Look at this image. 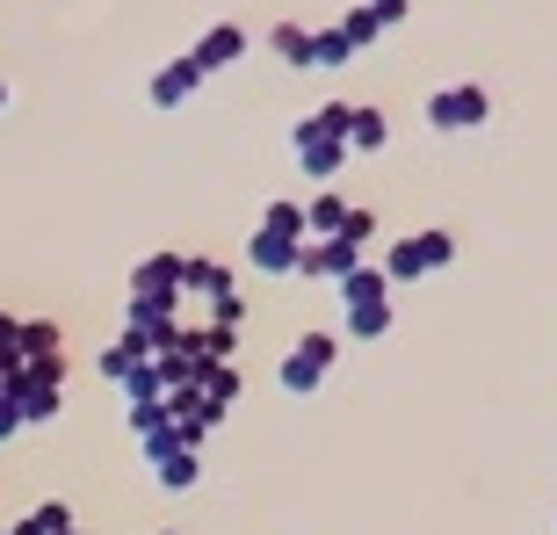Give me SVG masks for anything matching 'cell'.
Wrapping results in <instances>:
<instances>
[{"mask_svg": "<svg viewBox=\"0 0 557 535\" xmlns=\"http://www.w3.org/2000/svg\"><path fill=\"white\" fill-rule=\"evenodd\" d=\"M0 109H8V87H0Z\"/></svg>", "mask_w": 557, "mask_h": 535, "instance_id": "obj_33", "label": "cell"}, {"mask_svg": "<svg viewBox=\"0 0 557 535\" xmlns=\"http://www.w3.org/2000/svg\"><path fill=\"white\" fill-rule=\"evenodd\" d=\"M376 268H384V283H420V275H428V261H420V239H392Z\"/></svg>", "mask_w": 557, "mask_h": 535, "instance_id": "obj_19", "label": "cell"}, {"mask_svg": "<svg viewBox=\"0 0 557 535\" xmlns=\"http://www.w3.org/2000/svg\"><path fill=\"white\" fill-rule=\"evenodd\" d=\"M247 59V29H239V22H218V29H203V37L188 43V65H196V73H225V65H239Z\"/></svg>", "mask_w": 557, "mask_h": 535, "instance_id": "obj_8", "label": "cell"}, {"mask_svg": "<svg viewBox=\"0 0 557 535\" xmlns=\"http://www.w3.org/2000/svg\"><path fill=\"white\" fill-rule=\"evenodd\" d=\"M289 152H297V174H311V182L326 188L348 166V102H326V109H311V116H297Z\"/></svg>", "mask_w": 557, "mask_h": 535, "instance_id": "obj_1", "label": "cell"}, {"mask_svg": "<svg viewBox=\"0 0 557 535\" xmlns=\"http://www.w3.org/2000/svg\"><path fill=\"white\" fill-rule=\"evenodd\" d=\"M29 354H65L59 319H22V362H29Z\"/></svg>", "mask_w": 557, "mask_h": 535, "instance_id": "obj_24", "label": "cell"}, {"mask_svg": "<svg viewBox=\"0 0 557 535\" xmlns=\"http://www.w3.org/2000/svg\"><path fill=\"white\" fill-rule=\"evenodd\" d=\"M341 239H355V247H370V239H376V210L348 203V225H341Z\"/></svg>", "mask_w": 557, "mask_h": 535, "instance_id": "obj_29", "label": "cell"}, {"mask_svg": "<svg viewBox=\"0 0 557 535\" xmlns=\"http://www.w3.org/2000/svg\"><path fill=\"white\" fill-rule=\"evenodd\" d=\"M333 297H341V311H362V304H392V283H384V268L362 261L355 275H341L333 283Z\"/></svg>", "mask_w": 557, "mask_h": 535, "instance_id": "obj_12", "label": "cell"}, {"mask_svg": "<svg viewBox=\"0 0 557 535\" xmlns=\"http://www.w3.org/2000/svg\"><path fill=\"white\" fill-rule=\"evenodd\" d=\"M22 434V412H15V398H8V384H0V441H15Z\"/></svg>", "mask_w": 557, "mask_h": 535, "instance_id": "obj_31", "label": "cell"}, {"mask_svg": "<svg viewBox=\"0 0 557 535\" xmlns=\"http://www.w3.org/2000/svg\"><path fill=\"white\" fill-rule=\"evenodd\" d=\"M485 116H493V95H485L478 80H456V87H434L428 95V124L434 130H478Z\"/></svg>", "mask_w": 557, "mask_h": 535, "instance_id": "obj_4", "label": "cell"}, {"mask_svg": "<svg viewBox=\"0 0 557 535\" xmlns=\"http://www.w3.org/2000/svg\"><path fill=\"white\" fill-rule=\"evenodd\" d=\"M348 59H355V43L341 37L333 22H326V29H311V43H305V65H348Z\"/></svg>", "mask_w": 557, "mask_h": 535, "instance_id": "obj_22", "label": "cell"}, {"mask_svg": "<svg viewBox=\"0 0 557 535\" xmlns=\"http://www.w3.org/2000/svg\"><path fill=\"white\" fill-rule=\"evenodd\" d=\"M138 362H145V348H138V340H131V333H116V340H109V348H102V362H95V370H102L109 384H124V376L138 370Z\"/></svg>", "mask_w": 557, "mask_h": 535, "instance_id": "obj_21", "label": "cell"}, {"mask_svg": "<svg viewBox=\"0 0 557 535\" xmlns=\"http://www.w3.org/2000/svg\"><path fill=\"white\" fill-rule=\"evenodd\" d=\"M0 535H8V528H0Z\"/></svg>", "mask_w": 557, "mask_h": 535, "instance_id": "obj_36", "label": "cell"}, {"mask_svg": "<svg viewBox=\"0 0 557 535\" xmlns=\"http://www.w3.org/2000/svg\"><path fill=\"white\" fill-rule=\"evenodd\" d=\"M305 43H311L305 22H275V29H269V51H275L283 65H297V73H305Z\"/></svg>", "mask_w": 557, "mask_h": 535, "instance_id": "obj_25", "label": "cell"}, {"mask_svg": "<svg viewBox=\"0 0 557 535\" xmlns=\"http://www.w3.org/2000/svg\"><path fill=\"white\" fill-rule=\"evenodd\" d=\"M297 247H305V203L275 196V203L261 210L253 239H247V261L261 268V275H289V268H297Z\"/></svg>", "mask_w": 557, "mask_h": 535, "instance_id": "obj_2", "label": "cell"}, {"mask_svg": "<svg viewBox=\"0 0 557 535\" xmlns=\"http://www.w3.org/2000/svg\"><path fill=\"white\" fill-rule=\"evenodd\" d=\"M160 535H174V528H160Z\"/></svg>", "mask_w": 557, "mask_h": 535, "instance_id": "obj_34", "label": "cell"}, {"mask_svg": "<svg viewBox=\"0 0 557 535\" xmlns=\"http://www.w3.org/2000/svg\"><path fill=\"white\" fill-rule=\"evenodd\" d=\"M232 348H239V333H232V326H210V319H203V326H182V354H196L203 370H210V362H232Z\"/></svg>", "mask_w": 557, "mask_h": 535, "instance_id": "obj_14", "label": "cell"}, {"mask_svg": "<svg viewBox=\"0 0 557 535\" xmlns=\"http://www.w3.org/2000/svg\"><path fill=\"white\" fill-rule=\"evenodd\" d=\"M22 370V319L15 311H0V384Z\"/></svg>", "mask_w": 557, "mask_h": 535, "instance_id": "obj_27", "label": "cell"}, {"mask_svg": "<svg viewBox=\"0 0 557 535\" xmlns=\"http://www.w3.org/2000/svg\"><path fill=\"white\" fill-rule=\"evenodd\" d=\"M131 304L182 311V253H145V261L131 268Z\"/></svg>", "mask_w": 557, "mask_h": 535, "instance_id": "obj_5", "label": "cell"}, {"mask_svg": "<svg viewBox=\"0 0 557 535\" xmlns=\"http://www.w3.org/2000/svg\"><path fill=\"white\" fill-rule=\"evenodd\" d=\"M152 477H160V493H196L203 485V449H174L152 463Z\"/></svg>", "mask_w": 557, "mask_h": 535, "instance_id": "obj_17", "label": "cell"}, {"mask_svg": "<svg viewBox=\"0 0 557 535\" xmlns=\"http://www.w3.org/2000/svg\"><path fill=\"white\" fill-rule=\"evenodd\" d=\"M376 8V22H384V29H398V22H406V8H413V0H370Z\"/></svg>", "mask_w": 557, "mask_h": 535, "instance_id": "obj_32", "label": "cell"}, {"mask_svg": "<svg viewBox=\"0 0 557 535\" xmlns=\"http://www.w3.org/2000/svg\"><path fill=\"white\" fill-rule=\"evenodd\" d=\"M341 225H348V196L326 182V188H319V196L305 203V239H333Z\"/></svg>", "mask_w": 557, "mask_h": 535, "instance_id": "obj_15", "label": "cell"}, {"mask_svg": "<svg viewBox=\"0 0 557 535\" xmlns=\"http://www.w3.org/2000/svg\"><path fill=\"white\" fill-rule=\"evenodd\" d=\"M232 268L225 261H203V253H182V304L196 297V304H218V297H232Z\"/></svg>", "mask_w": 557, "mask_h": 535, "instance_id": "obj_11", "label": "cell"}, {"mask_svg": "<svg viewBox=\"0 0 557 535\" xmlns=\"http://www.w3.org/2000/svg\"><path fill=\"white\" fill-rule=\"evenodd\" d=\"M166 420H174V434H182V449H203L210 427H218L225 412H218L203 391H196V384H188V391H166Z\"/></svg>", "mask_w": 557, "mask_h": 535, "instance_id": "obj_7", "label": "cell"}, {"mask_svg": "<svg viewBox=\"0 0 557 535\" xmlns=\"http://www.w3.org/2000/svg\"><path fill=\"white\" fill-rule=\"evenodd\" d=\"M196 87H203V73H196V65H188V59L160 65V73H152V109H182L188 95H196Z\"/></svg>", "mask_w": 557, "mask_h": 535, "instance_id": "obj_16", "label": "cell"}, {"mask_svg": "<svg viewBox=\"0 0 557 535\" xmlns=\"http://www.w3.org/2000/svg\"><path fill=\"white\" fill-rule=\"evenodd\" d=\"M196 391H203V398H210V406L225 412V406H232V398H239V370H232V362H210V370H203V376H196Z\"/></svg>", "mask_w": 557, "mask_h": 535, "instance_id": "obj_26", "label": "cell"}, {"mask_svg": "<svg viewBox=\"0 0 557 535\" xmlns=\"http://www.w3.org/2000/svg\"><path fill=\"white\" fill-rule=\"evenodd\" d=\"M73 535H81V528H73Z\"/></svg>", "mask_w": 557, "mask_h": 535, "instance_id": "obj_35", "label": "cell"}, {"mask_svg": "<svg viewBox=\"0 0 557 535\" xmlns=\"http://www.w3.org/2000/svg\"><path fill=\"white\" fill-rule=\"evenodd\" d=\"M362 253H370V247H355V239H341V232H333V239H305L289 275H305V283H341V275L362 268Z\"/></svg>", "mask_w": 557, "mask_h": 535, "instance_id": "obj_6", "label": "cell"}, {"mask_svg": "<svg viewBox=\"0 0 557 535\" xmlns=\"http://www.w3.org/2000/svg\"><path fill=\"white\" fill-rule=\"evenodd\" d=\"M8 398H15V412H22V427H51L59 420V406H65V391L59 384H37V376H8Z\"/></svg>", "mask_w": 557, "mask_h": 535, "instance_id": "obj_10", "label": "cell"}, {"mask_svg": "<svg viewBox=\"0 0 557 535\" xmlns=\"http://www.w3.org/2000/svg\"><path fill=\"white\" fill-rule=\"evenodd\" d=\"M341 333H348V340H384V333H392V304H362V311H341Z\"/></svg>", "mask_w": 557, "mask_h": 535, "instance_id": "obj_20", "label": "cell"}, {"mask_svg": "<svg viewBox=\"0 0 557 535\" xmlns=\"http://www.w3.org/2000/svg\"><path fill=\"white\" fill-rule=\"evenodd\" d=\"M124 333L138 340L145 354H166V348H182V311H152V304H131V311H124Z\"/></svg>", "mask_w": 557, "mask_h": 535, "instance_id": "obj_9", "label": "cell"}, {"mask_svg": "<svg viewBox=\"0 0 557 535\" xmlns=\"http://www.w3.org/2000/svg\"><path fill=\"white\" fill-rule=\"evenodd\" d=\"M392 145V116L370 102H348V152H384Z\"/></svg>", "mask_w": 557, "mask_h": 535, "instance_id": "obj_13", "label": "cell"}, {"mask_svg": "<svg viewBox=\"0 0 557 535\" xmlns=\"http://www.w3.org/2000/svg\"><path fill=\"white\" fill-rule=\"evenodd\" d=\"M333 362H341V333H297V348L283 354V370H275V376H283L289 398H311L333 376Z\"/></svg>", "mask_w": 557, "mask_h": 535, "instance_id": "obj_3", "label": "cell"}, {"mask_svg": "<svg viewBox=\"0 0 557 535\" xmlns=\"http://www.w3.org/2000/svg\"><path fill=\"white\" fill-rule=\"evenodd\" d=\"M333 29H341V37H348L355 51H370V43L384 37V22H376V8H370V0H362V8H348V15L333 22Z\"/></svg>", "mask_w": 557, "mask_h": 535, "instance_id": "obj_23", "label": "cell"}, {"mask_svg": "<svg viewBox=\"0 0 557 535\" xmlns=\"http://www.w3.org/2000/svg\"><path fill=\"white\" fill-rule=\"evenodd\" d=\"M239 319H247V297H239V289H232V297H218V304H210V326H232V333H239Z\"/></svg>", "mask_w": 557, "mask_h": 535, "instance_id": "obj_30", "label": "cell"}, {"mask_svg": "<svg viewBox=\"0 0 557 535\" xmlns=\"http://www.w3.org/2000/svg\"><path fill=\"white\" fill-rule=\"evenodd\" d=\"M413 239H420V261H428V275L456 261V232H442V225H434V232H413Z\"/></svg>", "mask_w": 557, "mask_h": 535, "instance_id": "obj_28", "label": "cell"}, {"mask_svg": "<svg viewBox=\"0 0 557 535\" xmlns=\"http://www.w3.org/2000/svg\"><path fill=\"white\" fill-rule=\"evenodd\" d=\"M73 528H81V521H73V507H65V499H44V507H29V514H22L8 535H73Z\"/></svg>", "mask_w": 557, "mask_h": 535, "instance_id": "obj_18", "label": "cell"}]
</instances>
